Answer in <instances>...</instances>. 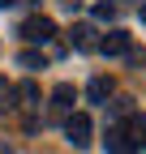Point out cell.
I'll list each match as a JSON object with an SVG mask.
<instances>
[{
  "label": "cell",
  "mask_w": 146,
  "mask_h": 154,
  "mask_svg": "<svg viewBox=\"0 0 146 154\" xmlns=\"http://www.w3.org/2000/svg\"><path fill=\"white\" fill-rule=\"evenodd\" d=\"M65 137L78 146V150L90 146V116H86V111H69V116H65Z\"/></svg>",
  "instance_id": "1"
},
{
  "label": "cell",
  "mask_w": 146,
  "mask_h": 154,
  "mask_svg": "<svg viewBox=\"0 0 146 154\" xmlns=\"http://www.w3.org/2000/svg\"><path fill=\"white\" fill-rule=\"evenodd\" d=\"M22 34L30 43H52L56 38V22L52 17H30V22H22Z\"/></svg>",
  "instance_id": "2"
},
{
  "label": "cell",
  "mask_w": 146,
  "mask_h": 154,
  "mask_svg": "<svg viewBox=\"0 0 146 154\" xmlns=\"http://www.w3.org/2000/svg\"><path fill=\"white\" fill-rule=\"evenodd\" d=\"M69 38H73V47H78V51H95V47H99V30L90 26V22H78V26L69 30Z\"/></svg>",
  "instance_id": "3"
},
{
  "label": "cell",
  "mask_w": 146,
  "mask_h": 154,
  "mask_svg": "<svg viewBox=\"0 0 146 154\" xmlns=\"http://www.w3.org/2000/svg\"><path fill=\"white\" fill-rule=\"evenodd\" d=\"M103 146H107V154H138V141H133L125 128H107Z\"/></svg>",
  "instance_id": "4"
},
{
  "label": "cell",
  "mask_w": 146,
  "mask_h": 154,
  "mask_svg": "<svg viewBox=\"0 0 146 154\" xmlns=\"http://www.w3.org/2000/svg\"><path fill=\"white\" fill-rule=\"evenodd\" d=\"M129 47H133V38L125 34V30H112L107 38H99V51H103V56H125Z\"/></svg>",
  "instance_id": "5"
},
{
  "label": "cell",
  "mask_w": 146,
  "mask_h": 154,
  "mask_svg": "<svg viewBox=\"0 0 146 154\" xmlns=\"http://www.w3.org/2000/svg\"><path fill=\"white\" fill-rule=\"evenodd\" d=\"M73 103H78V90H73L69 82H60L56 90H52V111H60V116H69V111H73Z\"/></svg>",
  "instance_id": "6"
},
{
  "label": "cell",
  "mask_w": 146,
  "mask_h": 154,
  "mask_svg": "<svg viewBox=\"0 0 146 154\" xmlns=\"http://www.w3.org/2000/svg\"><path fill=\"white\" fill-rule=\"evenodd\" d=\"M107 94H112V82H107V77H90L86 99H90V103H107Z\"/></svg>",
  "instance_id": "7"
},
{
  "label": "cell",
  "mask_w": 146,
  "mask_h": 154,
  "mask_svg": "<svg viewBox=\"0 0 146 154\" xmlns=\"http://www.w3.org/2000/svg\"><path fill=\"white\" fill-rule=\"evenodd\" d=\"M13 99H22V107H39V103H43V99H39V86H34V82H22V86L13 90Z\"/></svg>",
  "instance_id": "8"
},
{
  "label": "cell",
  "mask_w": 146,
  "mask_h": 154,
  "mask_svg": "<svg viewBox=\"0 0 146 154\" xmlns=\"http://www.w3.org/2000/svg\"><path fill=\"white\" fill-rule=\"evenodd\" d=\"M17 64L34 73V69H43V56H39V51H22V56H17Z\"/></svg>",
  "instance_id": "9"
},
{
  "label": "cell",
  "mask_w": 146,
  "mask_h": 154,
  "mask_svg": "<svg viewBox=\"0 0 146 154\" xmlns=\"http://www.w3.org/2000/svg\"><path fill=\"white\" fill-rule=\"evenodd\" d=\"M95 17H99V22H112V17H116V5H107V0H99V5H95Z\"/></svg>",
  "instance_id": "10"
},
{
  "label": "cell",
  "mask_w": 146,
  "mask_h": 154,
  "mask_svg": "<svg viewBox=\"0 0 146 154\" xmlns=\"http://www.w3.org/2000/svg\"><path fill=\"white\" fill-rule=\"evenodd\" d=\"M9 99H13V86H5V82H0V107H9Z\"/></svg>",
  "instance_id": "11"
},
{
  "label": "cell",
  "mask_w": 146,
  "mask_h": 154,
  "mask_svg": "<svg viewBox=\"0 0 146 154\" xmlns=\"http://www.w3.org/2000/svg\"><path fill=\"white\" fill-rule=\"evenodd\" d=\"M5 5H13V0H0V9H5Z\"/></svg>",
  "instance_id": "12"
},
{
  "label": "cell",
  "mask_w": 146,
  "mask_h": 154,
  "mask_svg": "<svg viewBox=\"0 0 146 154\" xmlns=\"http://www.w3.org/2000/svg\"><path fill=\"white\" fill-rule=\"evenodd\" d=\"M142 22H146V5H142Z\"/></svg>",
  "instance_id": "13"
}]
</instances>
